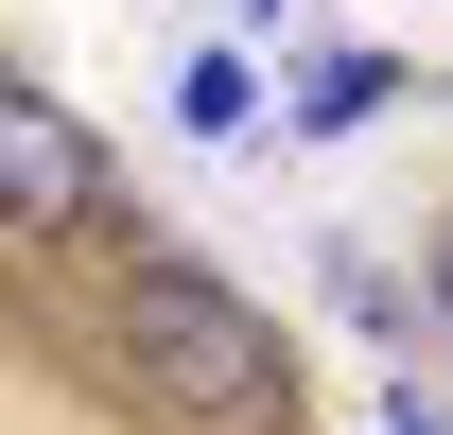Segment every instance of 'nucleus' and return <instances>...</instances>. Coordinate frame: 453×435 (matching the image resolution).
<instances>
[{"instance_id":"obj_1","label":"nucleus","mask_w":453,"mask_h":435,"mask_svg":"<svg viewBox=\"0 0 453 435\" xmlns=\"http://www.w3.org/2000/svg\"><path fill=\"white\" fill-rule=\"evenodd\" d=\"M122 383L157 401L174 435H280L296 418V331L210 262H122Z\"/></svg>"},{"instance_id":"obj_2","label":"nucleus","mask_w":453,"mask_h":435,"mask_svg":"<svg viewBox=\"0 0 453 435\" xmlns=\"http://www.w3.org/2000/svg\"><path fill=\"white\" fill-rule=\"evenodd\" d=\"M0 210L35 226V244H70V226L105 210V140H88L53 88H0Z\"/></svg>"},{"instance_id":"obj_3","label":"nucleus","mask_w":453,"mask_h":435,"mask_svg":"<svg viewBox=\"0 0 453 435\" xmlns=\"http://www.w3.org/2000/svg\"><path fill=\"white\" fill-rule=\"evenodd\" d=\"M174 105H192V140H244V122H262V70H244V53H192Z\"/></svg>"},{"instance_id":"obj_4","label":"nucleus","mask_w":453,"mask_h":435,"mask_svg":"<svg viewBox=\"0 0 453 435\" xmlns=\"http://www.w3.org/2000/svg\"><path fill=\"white\" fill-rule=\"evenodd\" d=\"M384 88H401L384 53H332V70H314V105H296V122H314V140H332V122H366V105H384Z\"/></svg>"},{"instance_id":"obj_5","label":"nucleus","mask_w":453,"mask_h":435,"mask_svg":"<svg viewBox=\"0 0 453 435\" xmlns=\"http://www.w3.org/2000/svg\"><path fill=\"white\" fill-rule=\"evenodd\" d=\"M366 435H436V418H418V401H384V418H366Z\"/></svg>"},{"instance_id":"obj_6","label":"nucleus","mask_w":453,"mask_h":435,"mask_svg":"<svg viewBox=\"0 0 453 435\" xmlns=\"http://www.w3.org/2000/svg\"><path fill=\"white\" fill-rule=\"evenodd\" d=\"M436 331H453V244H436Z\"/></svg>"},{"instance_id":"obj_7","label":"nucleus","mask_w":453,"mask_h":435,"mask_svg":"<svg viewBox=\"0 0 453 435\" xmlns=\"http://www.w3.org/2000/svg\"><path fill=\"white\" fill-rule=\"evenodd\" d=\"M244 18H280V0H244Z\"/></svg>"}]
</instances>
